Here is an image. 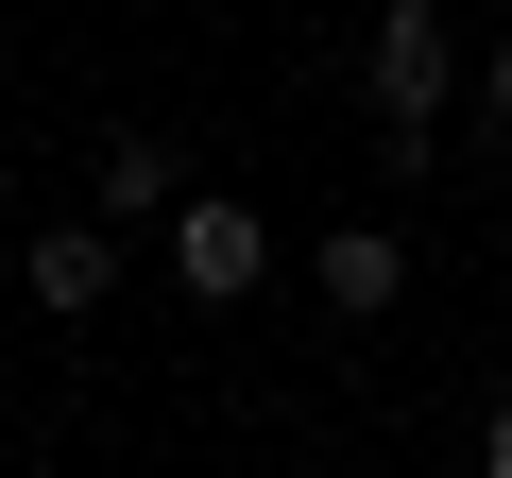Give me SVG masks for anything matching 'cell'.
<instances>
[{
    "label": "cell",
    "instance_id": "6da1fadb",
    "mask_svg": "<svg viewBox=\"0 0 512 478\" xmlns=\"http://www.w3.org/2000/svg\"><path fill=\"white\" fill-rule=\"evenodd\" d=\"M359 86H376V154H393V171L444 154V103H461V35H444V0H376Z\"/></svg>",
    "mask_w": 512,
    "mask_h": 478
},
{
    "label": "cell",
    "instance_id": "7a4b0ae2",
    "mask_svg": "<svg viewBox=\"0 0 512 478\" xmlns=\"http://www.w3.org/2000/svg\"><path fill=\"white\" fill-rule=\"evenodd\" d=\"M171 291H205V308L274 291V222H256L239 188H188V205H171Z\"/></svg>",
    "mask_w": 512,
    "mask_h": 478
},
{
    "label": "cell",
    "instance_id": "52a82bcc",
    "mask_svg": "<svg viewBox=\"0 0 512 478\" xmlns=\"http://www.w3.org/2000/svg\"><path fill=\"white\" fill-rule=\"evenodd\" d=\"M478 103H495V120H512V35H495V52H478Z\"/></svg>",
    "mask_w": 512,
    "mask_h": 478
},
{
    "label": "cell",
    "instance_id": "8992f818",
    "mask_svg": "<svg viewBox=\"0 0 512 478\" xmlns=\"http://www.w3.org/2000/svg\"><path fill=\"white\" fill-rule=\"evenodd\" d=\"M478 478H512V393H495V410H478Z\"/></svg>",
    "mask_w": 512,
    "mask_h": 478
},
{
    "label": "cell",
    "instance_id": "5b68a950",
    "mask_svg": "<svg viewBox=\"0 0 512 478\" xmlns=\"http://www.w3.org/2000/svg\"><path fill=\"white\" fill-rule=\"evenodd\" d=\"M171 205H188L171 137H103V239H120V222H171Z\"/></svg>",
    "mask_w": 512,
    "mask_h": 478
},
{
    "label": "cell",
    "instance_id": "277c9868",
    "mask_svg": "<svg viewBox=\"0 0 512 478\" xmlns=\"http://www.w3.org/2000/svg\"><path fill=\"white\" fill-rule=\"evenodd\" d=\"M308 291H325L342 325H376V308L410 291V239H393V222H342V239H325V257H308Z\"/></svg>",
    "mask_w": 512,
    "mask_h": 478
},
{
    "label": "cell",
    "instance_id": "3957f363",
    "mask_svg": "<svg viewBox=\"0 0 512 478\" xmlns=\"http://www.w3.org/2000/svg\"><path fill=\"white\" fill-rule=\"evenodd\" d=\"M18 291H35L52 325H86V308L120 291V239H103V222H52V239H35V257H18Z\"/></svg>",
    "mask_w": 512,
    "mask_h": 478
}]
</instances>
